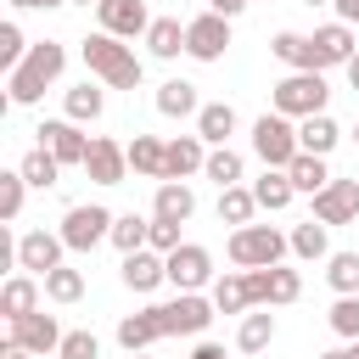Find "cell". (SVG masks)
Masks as SVG:
<instances>
[{
  "label": "cell",
  "instance_id": "cell-55",
  "mask_svg": "<svg viewBox=\"0 0 359 359\" xmlns=\"http://www.w3.org/2000/svg\"><path fill=\"white\" fill-rule=\"evenodd\" d=\"M303 6H331V0H303Z\"/></svg>",
  "mask_w": 359,
  "mask_h": 359
},
{
  "label": "cell",
  "instance_id": "cell-49",
  "mask_svg": "<svg viewBox=\"0 0 359 359\" xmlns=\"http://www.w3.org/2000/svg\"><path fill=\"white\" fill-rule=\"evenodd\" d=\"M17 11H50V6H67V0H11Z\"/></svg>",
  "mask_w": 359,
  "mask_h": 359
},
{
  "label": "cell",
  "instance_id": "cell-8",
  "mask_svg": "<svg viewBox=\"0 0 359 359\" xmlns=\"http://www.w3.org/2000/svg\"><path fill=\"white\" fill-rule=\"evenodd\" d=\"M34 135H39L34 146H45V151H50L62 168H84V157H90V140H95V135H84L73 118H45Z\"/></svg>",
  "mask_w": 359,
  "mask_h": 359
},
{
  "label": "cell",
  "instance_id": "cell-37",
  "mask_svg": "<svg viewBox=\"0 0 359 359\" xmlns=\"http://www.w3.org/2000/svg\"><path fill=\"white\" fill-rule=\"evenodd\" d=\"M146 241H151V219L146 213H118L112 219V247L118 252H140Z\"/></svg>",
  "mask_w": 359,
  "mask_h": 359
},
{
  "label": "cell",
  "instance_id": "cell-36",
  "mask_svg": "<svg viewBox=\"0 0 359 359\" xmlns=\"http://www.w3.org/2000/svg\"><path fill=\"white\" fill-rule=\"evenodd\" d=\"M252 213H258V196H252V185H230V191H219V224H252Z\"/></svg>",
  "mask_w": 359,
  "mask_h": 359
},
{
  "label": "cell",
  "instance_id": "cell-19",
  "mask_svg": "<svg viewBox=\"0 0 359 359\" xmlns=\"http://www.w3.org/2000/svg\"><path fill=\"white\" fill-rule=\"evenodd\" d=\"M39 292H45V280L39 275H6V286H0V314H6V325L11 320H22V314H34L39 309Z\"/></svg>",
  "mask_w": 359,
  "mask_h": 359
},
{
  "label": "cell",
  "instance_id": "cell-29",
  "mask_svg": "<svg viewBox=\"0 0 359 359\" xmlns=\"http://www.w3.org/2000/svg\"><path fill=\"white\" fill-rule=\"evenodd\" d=\"M196 135H202L208 146H230V135H236V107H230V101H208V107L196 112Z\"/></svg>",
  "mask_w": 359,
  "mask_h": 359
},
{
  "label": "cell",
  "instance_id": "cell-33",
  "mask_svg": "<svg viewBox=\"0 0 359 359\" xmlns=\"http://www.w3.org/2000/svg\"><path fill=\"white\" fill-rule=\"evenodd\" d=\"M62 112H67L73 123H95V118L107 112V95H101V90H95L90 79H84V84H73V90L62 95Z\"/></svg>",
  "mask_w": 359,
  "mask_h": 359
},
{
  "label": "cell",
  "instance_id": "cell-1",
  "mask_svg": "<svg viewBox=\"0 0 359 359\" xmlns=\"http://www.w3.org/2000/svg\"><path fill=\"white\" fill-rule=\"evenodd\" d=\"M62 67H67V45H62V39H34L28 56H22V67L6 73V101H11V107H34V101L62 79Z\"/></svg>",
  "mask_w": 359,
  "mask_h": 359
},
{
  "label": "cell",
  "instance_id": "cell-53",
  "mask_svg": "<svg viewBox=\"0 0 359 359\" xmlns=\"http://www.w3.org/2000/svg\"><path fill=\"white\" fill-rule=\"evenodd\" d=\"M67 6H101V0H67Z\"/></svg>",
  "mask_w": 359,
  "mask_h": 359
},
{
  "label": "cell",
  "instance_id": "cell-30",
  "mask_svg": "<svg viewBox=\"0 0 359 359\" xmlns=\"http://www.w3.org/2000/svg\"><path fill=\"white\" fill-rule=\"evenodd\" d=\"M151 342H163V331H157L151 309H140V314H123V320H118V348H123V353H146Z\"/></svg>",
  "mask_w": 359,
  "mask_h": 359
},
{
  "label": "cell",
  "instance_id": "cell-52",
  "mask_svg": "<svg viewBox=\"0 0 359 359\" xmlns=\"http://www.w3.org/2000/svg\"><path fill=\"white\" fill-rule=\"evenodd\" d=\"M320 359H348V348H331V353H320Z\"/></svg>",
  "mask_w": 359,
  "mask_h": 359
},
{
  "label": "cell",
  "instance_id": "cell-23",
  "mask_svg": "<svg viewBox=\"0 0 359 359\" xmlns=\"http://www.w3.org/2000/svg\"><path fill=\"white\" fill-rule=\"evenodd\" d=\"M129 168H135L140 180H157V185H163V174H168V140L135 135V140H129Z\"/></svg>",
  "mask_w": 359,
  "mask_h": 359
},
{
  "label": "cell",
  "instance_id": "cell-4",
  "mask_svg": "<svg viewBox=\"0 0 359 359\" xmlns=\"http://www.w3.org/2000/svg\"><path fill=\"white\" fill-rule=\"evenodd\" d=\"M325 101H331V84H325V73H286V79L269 90V107H275L280 118H292V123H303V118H320V112H325Z\"/></svg>",
  "mask_w": 359,
  "mask_h": 359
},
{
  "label": "cell",
  "instance_id": "cell-18",
  "mask_svg": "<svg viewBox=\"0 0 359 359\" xmlns=\"http://www.w3.org/2000/svg\"><path fill=\"white\" fill-rule=\"evenodd\" d=\"M309 39H314V50H320V73H325V67H348V62L359 56V39H353L348 22H325V28H314Z\"/></svg>",
  "mask_w": 359,
  "mask_h": 359
},
{
  "label": "cell",
  "instance_id": "cell-25",
  "mask_svg": "<svg viewBox=\"0 0 359 359\" xmlns=\"http://www.w3.org/2000/svg\"><path fill=\"white\" fill-rule=\"evenodd\" d=\"M292 258H303V264H325V258H331V224H320V219L292 224Z\"/></svg>",
  "mask_w": 359,
  "mask_h": 359
},
{
  "label": "cell",
  "instance_id": "cell-44",
  "mask_svg": "<svg viewBox=\"0 0 359 359\" xmlns=\"http://www.w3.org/2000/svg\"><path fill=\"white\" fill-rule=\"evenodd\" d=\"M56 359H101L95 331H67V337H62V348H56Z\"/></svg>",
  "mask_w": 359,
  "mask_h": 359
},
{
  "label": "cell",
  "instance_id": "cell-26",
  "mask_svg": "<svg viewBox=\"0 0 359 359\" xmlns=\"http://www.w3.org/2000/svg\"><path fill=\"white\" fill-rule=\"evenodd\" d=\"M252 196H258V208H264V213H280V208H292L297 185H292V174H286V168H264V174L252 180Z\"/></svg>",
  "mask_w": 359,
  "mask_h": 359
},
{
  "label": "cell",
  "instance_id": "cell-7",
  "mask_svg": "<svg viewBox=\"0 0 359 359\" xmlns=\"http://www.w3.org/2000/svg\"><path fill=\"white\" fill-rule=\"evenodd\" d=\"M112 208H101V202H79V208H67L62 213V241H67V252H90V247H101V241H112Z\"/></svg>",
  "mask_w": 359,
  "mask_h": 359
},
{
  "label": "cell",
  "instance_id": "cell-5",
  "mask_svg": "<svg viewBox=\"0 0 359 359\" xmlns=\"http://www.w3.org/2000/svg\"><path fill=\"white\" fill-rule=\"evenodd\" d=\"M213 297H202V292H180V297H168V303H151V320H157V331L163 337H202L208 325H213Z\"/></svg>",
  "mask_w": 359,
  "mask_h": 359
},
{
  "label": "cell",
  "instance_id": "cell-40",
  "mask_svg": "<svg viewBox=\"0 0 359 359\" xmlns=\"http://www.w3.org/2000/svg\"><path fill=\"white\" fill-rule=\"evenodd\" d=\"M45 297H50V303H79V297H84V275H79L73 264L50 269V275H45Z\"/></svg>",
  "mask_w": 359,
  "mask_h": 359
},
{
  "label": "cell",
  "instance_id": "cell-31",
  "mask_svg": "<svg viewBox=\"0 0 359 359\" xmlns=\"http://www.w3.org/2000/svg\"><path fill=\"white\" fill-rule=\"evenodd\" d=\"M269 342H275V314L269 309H247L241 325H236V348L241 353H264Z\"/></svg>",
  "mask_w": 359,
  "mask_h": 359
},
{
  "label": "cell",
  "instance_id": "cell-16",
  "mask_svg": "<svg viewBox=\"0 0 359 359\" xmlns=\"http://www.w3.org/2000/svg\"><path fill=\"white\" fill-rule=\"evenodd\" d=\"M314 219L320 224H359V180H331L320 196H314Z\"/></svg>",
  "mask_w": 359,
  "mask_h": 359
},
{
  "label": "cell",
  "instance_id": "cell-43",
  "mask_svg": "<svg viewBox=\"0 0 359 359\" xmlns=\"http://www.w3.org/2000/svg\"><path fill=\"white\" fill-rule=\"evenodd\" d=\"M22 56H28V39H22V28H17V22H0V67L11 73V67H22Z\"/></svg>",
  "mask_w": 359,
  "mask_h": 359
},
{
  "label": "cell",
  "instance_id": "cell-17",
  "mask_svg": "<svg viewBox=\"0 0 359 359\" xmlns=\"http://www.w3.org/2000/svg\"><path fill=\"white\" fill-rule=\"evenodd\" d=\"M118 275H123V286H129V292H157V286L168 280V258H163V252H151V247H140V252H123Z\"/></svg>",
  "mask_w": 359,
  "mask_h": 359
},
{
  "label": "cell",
  "instance_id": "cell-9",
  "mask_svg": "<svg viewBox=\"0 0 359 359\" xmlns=\"http://www.w3.org/2000/svg\"><path fill=\"white\" fill-rule=\"evenodd\" d=\"M62 252H67V241H62V230H22L17 236V269L22 275H50V269H62Z\"/></svg>",
  "mask_w": 359,
  "mask_h": 359
},
{
  "label": "cell",
  "instance_id": "cell-3",
  "mask_svg": "<svg viewBox=\"0 0 359 359\" xmlns=\"http://www.w3.org/2000/svg\"><path fill=\"white\" fill-rule=\"evenodd\" d=\"M224 252H230L236 269H275L292 252V236H280L275 224H241V230H230Z\"/></svg>",
  "mask_w": 359,
  "mask_h": 359
},
{
  "label": "cell",
  "instance_id": "cell-51",
  "mask_svg": "<svg viewBox=\"0 0 359 359\" xmlns=\"http://www.w3.org/2000/svg\"><path fill=\"white\" fill-rule=\"evenodd\" d=\"M342 73H348V84H353V90H359V56H353V62H348V67H342Z\"/></svg>",
  "mask_w": 359,
  "mask_h": 359
},
{
  "label": "cell",
  "instance_id": "cell-41",
  "mask_svg": "<svg viewBox=\"0 0 359 359\" xmlns=\"http://www.w3.org/2000/svg\"><path fill=\"white\" fill-rule=\"evenodd\" d=\"M325 320H331V331H337L342 342H359V297H337Z\"/></svg>",
  "mask_w": 359,
  "mask_h": 359
},
{
  "label": "cell",
  "instance_id": "cell-15",
  "mask_svg": "<svg viewBox=\"0 0 359 359\" xmlns=\"http://www.w3.org/2000/svg\"><path fill=\"white\" fill-rule=\"evenodd\" d=\"M95 17H101V34H112V39H146V28H151L146 0H101Z\"/></svg>",
  "mask_w": 359,
  "mask_h": 359
},
{
  "label": "cell",
  "instance_id": "cell-14",
  "mask_svg": "<svg viewBox=\"0 0 359 359\" xmlns=\"http://www.w3.org/2000/svg\"><path fill=\"white\" fill-rule=\"evenodd\" d=\"M84 174L95 185H123L129 180V146L112 140V135H95L90 140V157H84Z\"/></svg>",
  "mask_w": 359,
  "mask_h": 359
},
{
  "label": "cell",
  "instance_id": "cell-11",
  "mask_svg": "<svg viewBox=\"0 0 359 359\" xmlns=\"http://www.w3.org/2000/svg\"><path fill=\"white\" fill-rule=\"evenodd\" d=\"M213 280H219V275H213V252H208V247L185 241V247L168 252V286H174V292H202V286H213Z\"/></svg>",
  "mask_w": 359,
  "mask_h": 359
},
{
  "label": "cell",
  "instance_id": "cell-42",
  "mask_svg": "<svg viewBox=\"0 0 359 359\" xmlns=\"http://www.w3.org/2000/svg\"><path fill=\"white\" fill-rule=\"evenodd\" d=\"M22 196H28V180L11 168V174H0V219L11 224L17 213H22Z\"/></svg>",
  "mask_w": 359,
  "mask_h": 359
},
{
  "label": "cell",
  "instance_id": "cell-38",
  "mask_svg": "<svg viewBox=\"0 0 359 359\" xmlns=\"http://www.w3.org/2000/svg\"><path fill=\"white\" fill-rule=\"evenodd\" d=\"M325 280L337 297H359V252H331L325 258Z\"/></svg>",
  "mask_w": 359,
  "mask_h": 359
},
{
  "label": "cell",
  "instance_id": "cell-13",
  "mask_svg": "<svg viewBox=\"0 0 359 359\" xmlns=\"http://www.w3.org/2000/svg\"><path fill=\"white\" fill-rule=\"evenodd\" d=\"M224 50H230V22H224V17L202 11V17L185 22V56H191V62H219Z\"/></svg>",
  "mask_w": 359,
  "mask_h": 359
},
{
  "label": "cell",
  "instance_id": "cell-46",
  "mask_svg": "<svg viewBox=\"0 0 359 359\" xmlns=\"http://www.w3.org/2000/svg\"><path fill=\"white\" fill-rule=\"evenodd\" d=\"M247 6H252V0H208V11H213V17H224V22H236Z\"/></svg>",
  "mask_w": 359,
  "mask_h": 359
},
{
  "label": "cell",
  "instance_id": "cell-32",
  "mask_svg": "<svg viewBox=\"0 0 359 359\" xmlns=\"http://www.w3.org/2000/svg\"><path fill=\"white\" fill-rule=\"evenodd\" d=\"M342 140V129H337V118L331 112H320V118H303L297 123V146L303 151H314V157H331V146Z\"/></svg>",
  "mask_w": 359,
  "mask_h": 359
},
{
  "label": "cell",
  "instance_id": "cell-28",
  "mask_svg": "<svg viewBox=\"0 0 359 359\" xmlns=\"http://www.w3.org/2000/svg\"><path fill=\"white\" fill-rule=\"evenodd\" d=\"M146 50H151L157 62H174V56L185 50V22H180V17H151V28H146Z\"/></svg>",
  "mask_w": 359,
  "mask_h": 359
},
{
  "label": "cell",
  "instance_id": "cell-24",
  "mask_svg": "<svg viewBox=\"0 0 359 359\" xmlns=\"http://www.w3.org/2000/svg\"><path fill=\"white\" fill-rule=\"evenodd\" d=\"M191 213H196V191H191L185 180H163L157 196H151V219H174V224H185Z\"/></svg>",
  "mask_w": 359,
  "mask_h": 359
},
{
  "label": "cell",
  "instance_id": "cell-21",
  "mask_svg": "<svg viewBox=\"0 0 359 359\" xmlns=\"http://www.w3.org/2000/svg\"><path fill=\"white\" fill-rule=\"evenodd\" d=\"M208 151H213V146H208L202 135H174V140H168V174H163V180H191V174H202V168H208Z\"/></svg>",
  "mask_w": 359,
  "mask_h": 359
},
{
  "label": "cell",
  "instance_id": "cell-35",
  "mask_svg": "<svg viewBox=\"0 0 359 359\" xmlns=\"http://www.w3.org/2000/svg\"><path fill=\"white\" fill-rule=\"evenodd\" d=\"M286 174H292V185H297L303 196H320V191L331 185V168H325V157H314V151H297Z\"/></svg>",
  "mask_w": 359,
  "mask_h": 359
},
{
  "label": "cell",
  "instance_id": "cell-54",
  "mask_svg": "<svg viewBox=\"0 0 359 359\" xmlns=\"http://www.w3.org/2000/svg\"><path fill=\"white\" fill-rule=\"evenodd\" d=\"M348 359H359V342H348Z\"/></svg>",
  "mask_w": 359,
  "mask_h": 359
},
{
  "label": "cell",
  "instance_id": "cell-20",
  "mask_svg": "<svg viewBox=\"0 0 359 359\" xmlns=\"http://www.w3.org/2000/svg\"><path fill=\"white\" fill-rule=\"evenodd\" d=\"M269 56H275V62H286L292 73H320V50H314V39H309V34L280 28V34L269 39Z\"/></svg>",
  "mask_w": 359,
  "mask_h": 359
},
{
  "label": "cell",
  "instance_id": "cell-45",
  "mask_svg": "<svg viewBox=\"0 0 359 359\" xmlns=\"http://www.w3.org/2000/svg\"><path fill=\"white\" fill-rule=\"evenodd\" d=\"M146 247L168 258L174 247H185V241H180V224H174V219H151V241H146Z\"/></svg>",
  "mask_w": 359,
  "mask_h": 359
},
{
  "label": "cell",
  "instance_id": "cell-10",
  "mask_svg": "<svg viewBox=\"0 0 359 359\" xmlns=\"http://www.w3.org/2000/svg\"><path fill=\"white\" fill-rule=\"evenodd\" d=\"M247 292H252V309H280V303H297L303 297V275L275 264V269H247Z\"/></svg>",
  "mask_w": 359,
  "mask_h": 359
},
{
  "label": "cell",
  "instance_id": "cell-12",
  "mask_svg": "<svg viewBox=\"0 0 359 359\" xmlns=\"http://www.w3.org/2000/svg\"><path fill=\"white\" fill-rule=\"evenodd\" d=\"M62 337H67V331H62V325H56V314H45V309H34V314H22V320H11V325H6V342H11V348H28V353H39V359H45V353H56V348H62Z\"/></svg>",
  "mask_w": 359,
  "mask_h": 359
},
{
  "label": "cell",
  "instance_id": "cell-56",
  "mask_svg": "<svg viewBox=\"0 0 359 359\" xmlns=\"http://www.w3.org/2000/svg\"><path fill=\"white\" fill-rule=\"evenodd\" d=\"M129 359H146V353H129Z\"/></svg>",
  "mask_w": 359,
  "mask_h": 359
},
{
  "label": "cell",
  "instance_id": "cell-2",
  "mask_svg": "<svg viewBox=\"0 0 359 359\" xmlns=\"http://www.w3.org/2000/svg\"><path fill=\"white\" fill-rule=\"evenodd\" d=\"M79 56H84V67H90L107 90H140V79H146V67H140L135 45H123V39L101 34V28H95V34H84Z\"/></svg>",
  "mask_w": 359,
  "mask_h": 359
},
{
  "label": "cell",
  "instance_id": "cell-47",
  "mask_svg": "<svg viewBox=\"0 0 359 359\" xmlns=\"http://www.w3.org/2000/svg\"><path fill=\"white\" fill-rule=\"evenodd\" d=\"M337 6V22H348V28H359V0H331Z\"/></svg>",
  "mask_w": 359,
  "mask_h": 359
},
{
  "label": "cell",
  "instance_id": "cell-48",
  "mask_svg": "<svg viewBox=\"0 0 359 359\" xmlns=\"http://www.w3.org/2000/svg\"><path fill=\"white\" fill-rule=\"evenodd\" d=\"M191 359H224V342H196Z\"/></svg>",
  "mask_w": 359,
  "mask_h": 359
},
{
  "label": "cell",
  "instance_id": "cell-27",
  "mask_svg": "<svg viewBox=\"0 0 359 359\" xmlns=\"http://www.w3.org/2000/svg\"><path fill=\"white\" fill-rule=\"evenodd\" d=\"M208 297H213V309H219V314H247V309H252L247 269H224V275L213 280V292H208Z\"/></svg>",
  "mask_w": 359,
  "mask_h": 359
},
{
  "label": "cell",
  "instance_id": "cell-22",
  "mask_svg": "<svg viewBox=\"0 0 359 359\" xmlns=\"http://www.w3.org/2000/svg\"><path fill=\"white\" fill-rule=\"evenodd\" d=\"M202 107H208V101L196 95L191 79H163V84H157V112H163V118H196Z\"/></svg>",
  "mask_w": 359,
  "mask_h": 359
},
{
  "label": "cell",
  "instance_id": "cell-39",
  "mask_svg": "<svg viewBox=\"0 0 359 359\" xmlns=\"http://www.w3.org/2000/svg\"><path fill=\"white\" fill-rule=\"evenodd\" d=\"M17 174H22L28 185H39V191H50V185L62 180V163H56V157H50L45 146H34V151H28L22 163H17Z\"/></svg>",
  "mask_w": 359,
  "mask_h": 359
},
{
  "label": "cell",
  "instance_id": "cell-6",
  "mask_svg": "<svg viewBox=\"0 0 359 359\" xmlns=\"http://www.w3.org/2000/svg\"><path fill=\"white\" fill-rule=\"evenodd\" d=\"M297 151H303V146H297V123H292V118L264 112V118L252 123V157H258L264 168H292Z\"/></svg>",
  "mask_w": 359,
  "mask_h": 359
},
{
  "label": "cell",
  "instance_id": "cell-57",
  "mask_svg": "<svg viewBox=\"0 0 359 359\" xmlns=\"http://www.w3.org/2000/svg\"><path fill=\"white\" fill-rule=\"evenodd\" d=\"M353 140H359V123H353Z\"/></svg>",
  "mask_w": 359,
  "mask_h": 359
},
{
  "label": "cell",
  "instance_id": "cell-34",
  "mask_svg": "<svg viewBox=\"0 0 359 359\" xmlns=\"http://www.w3.org/2000/svg\"><path fill=\"white\" fill-rule=\"evenodd\" d=\"M241 174H247V163H241V151H236V146H213V151H208L202 180H213L219 191H230V185H241Z\"/></svg>",
  "mask_w": 359,
  "mask_h": 359
},
{
  "label": "cell",
  "instance_id": "cell-50",
  "mask_svg": "<svg viewBox=\"0 0 359 359\" xmlns=\"http://www.w3.org/2000/svg\"><path fill=\"white\" fill-rule=\"evenodd\" d=\"M0 359H39V353H28V348H11V342H0Z\"/></svg>",
  "mask_w": 359,
  "mask_h": 359
}]
</instances>
